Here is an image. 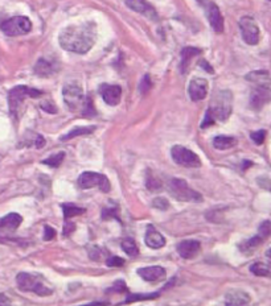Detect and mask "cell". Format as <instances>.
Wrapping results in <instances>:
<instances>
[{"instance_id":"cell-37","label":"cell","mask_w":271,"mask_h":306,"mask_svg":"<svg viewBox=\"0 0 271 306\" xmlns=\"http://www.w3.org/2000/svg\"><path fill=\"white\" fill-rule=\"evenodd\" d=\"M106 264L109 267H123L125 265V260L119 256H113L107 259Z\"/></svg>"},{"instance_id":"cell-32","label":"cell","mask_w":271,"mask_h":306,"mask_svg":"<svg viewBox=\"0 0 271 306\" xmlns=\"http://www.w3.org/2000/svg\"><path fill=\"white\" fill-rule=\"evenodd\" d=\"M262 243V236H254V238H251L250 240H247V242H245L241 246V249L242 251H245V249H249L250 252L253 251V249H255V247H258Z\"/></svg>"},{"instance_id":"cell-27","label":"cell","mask_w":271,"mask_h":306,"mask_svg":"<svg viewBox=\"0 0 271 306\" xmlns=\"http://www.w3.org/2000/svg\"><path fill=\"white\" fill-rule=\"evenodd\" d=\"M62 211H64L65 219H69V218L77 217V215L83 214L85 213V209H81V207L71 205V203H64V205H62Z\"/></svg>"},{"instance_id":"cell-14","label":"cell","mask_w":271,"mask_h":306,"mask_svg":"<svg viewBox=\"0 0 271 306\" xmlns=\"http://www.w3.org/2000/svg\"><path fill=\"white\" fill-rule=\"evenodd\" d=\"M126 6L132 11L144 15L151 20H157V14L155 8L147 0H126Z\"/></svg>"},{"instance_id":"cell-30","label":"cell","mask_w":271,"mask_h":306,"mask_svg":"<svg viewBox=\"0 0 271 306\" xmlns=\"http://www.w3.org/2000/svg\"><path fill=\"white\" fill-rule=\"evenodd\" d=\"M64 159H65V153L58 152V153H56V155H53V156H50L49 159H47V160H44L43 164L49 165V167H52V168H57V167H60L61 163L64 161Z\"/></svg>"},{"instance_id":"cell-41","label":"cell","mask_w":271,"mask_h":306,"mask_svg":"<svg viewBox=\"0 0 271 306\" xmlns=\"http://www.w3.org/2000/svg\"><path fill=\"white\" fill-rule=\"evenodd\" d=\"M101 215H102V219H107V218H113V217L118 219V215H117V209H115V210H113V209H105Z\"/></svg>"},{"instance_id":"cell-31","label":"cell","mask_w":271,"mask_h":306,"mask_svg":"<svg viewBox=\"0 0 271 306\" xmlns=\"http://www.w3.org/2000/svg\"><path fill=\"white\" fill-rule=\"evenodd\" d=\"M159 297V293H152V294H129L126 298V303L136 302V301H144V299H153Z\"/></svg>"},{"instance_id":"cell-40","label":"cell","mask_w":271,"mask_h":306,"mask_svg":"<svg viewBox=\"0 0 271 306\" xmlns=\"http://www.w3.org/2000/svg\"><path fill=\"white\" fill-rule=\"evenodd\" d=\"M54 236H56V231H54V228L50 227V226H45V227H44V240H45V242H48V240H52Z\"/></svg>"},{"instance_id":"cell-21","label":"cell","mask_w":271,"mask_h":306,"mask_svg":"<svg viewBox=\"0 0 271 306\" xmlns=\"http://www.w3.org/2000/svg\"><path fill=\"white\" fill-rule=\"evenodd\" d=\"M246 79L250 82L257 83V85L262 86H270V73L266 70H258L251 71L246 75Z\"/></svg>"},{"instance_id":"cell-8","label":"cell","mask_w":271,"mask_h":306,"mask_svg":"<svg viewBox=\"0 0 271 306\" xmlns=\"http://www.w3.org/2000/svg\"><path fill=\"white\" fill-rule=\"evenodd\" d=\"M78 186L81 189H92L98 186L104 193H109L111 189L109 178L96 172H83L78 178Z\"/></svg>"},{"instance_id":"cell-39","label":"cell","mask_w":271,"mask_h":306,"mask_svg":"<svg viewBox=\"0 0 271 306\" xmlns=\"http://www.w3.org/2000/svg\"><path fill=\"white\" fill-rule=\"evenodd\" d=\"M126 290V284L122 280H118V281L115 282L111 288L107 289V292H117V293H122Z\"/></svg>"},{"instance_id":"cell-5","label":"cell","mask_w":271,"mask_h":306,"mask_svg":"<svg viewBox=\"0 0 271 306\" xmlns=\"http://www.w3.org/2000/svg\"><path fill=\"white\" fill-rule=\"evenodd\" d=\"M41 94L43 93L39 91V90L31 89V87H27V86H16V87H14L10 91V95H8V103H10L11 114L16 116L25 98H37Z\"/></svg>"},{"instance_id":"cell-35","label":"cell","mask_w":271,"mask_h":306,"mask_svg":"<svg viewBox=\"0 0 271 306\" xmlns=\"http://www.w3.org/2000/svg\"><path fill=\"white\" fill-rule=\"evenodd\" d=\"M153 207H156V209H160V210H167L168 207H169V202H168L165 198H161V197H157V198H155L152 202Z\"/></svg>"},{"instance_id":"cell-19","label":"cell","mask_w":271,"mask_h":306,"mask_svg":"<svg viewBox=\"0 0 271 306\" xmlns=\"http://www.w3.org/2000/svg\"><path fill=\"white\" fill-rule=\"evenodd\" d=\"M146 244L152 249H159L165 246V238L155 230L153 226H148L146 232Z\"/></svg>"},{"instance_id":"cell-23","label":"cell","mask_w":271,"mask_h":306,"mask_svg":"<svg viewBox=\"0 0 271 306\" xmlns=\"http://www.w3.org/2000/svg\"><path fill=\"white\" fill-rule=\"evenodd\" d=\"M200 53H201L200 49H197V48H193V47H187L182 50V71L183 73H186L187 71L191 60H192L193 57L199 56Z\"/></svg>"},{"instance_id":"cell-1","label":"cell","mask_w":271,"mask_h":306,"mask_svg":"<svg viewBox=\"0 0 271 306\" xmlns=\"http://www.w3.org/2000/svg\"><path fill=\"white\" fill-rule=\"evenodd\" d=\"M97 40V27L94 23L70 25L60 33L58 41L61 48L77 54L87 53L94 47Z\"/></svg>"},{"instance_id":"cell-3","label":"cell","mask_w":271,"mask_h":306,"mask_svg":"<svg viewBox=\"0 0 271 306\" xmlns=\"http://www.w3.org/2000/svg\"><path fill=\"white\" fill-rule=\"evenodd\" d=\"M16 284H18V288L23 292H33L36 294L43 295V297L50 295L53 293V290L48 288L37 274L22 272L16 276Z\"/></svg>"},{"instance_id":"cell-45","label":"cell","mask_w":271,"mask_h":306,"mask_svg":"<svg viewBox=\"0 0 271 306\" xmlns=\"http://www.w3.org/2000/svg\"><path fill=\"white\" fill-rule=\"evenodd\" d=\"M7 305H11V301H10V298H8L7 295L0 293V306H7Z\"/></svg>"},{"instance_id":"cell-46","label":"cell","mask_w":271,"mask_h":306,"mask_svg":"<svg viewBox=\"0 0 271 306\" xmlns=\"http://www.w3.org/2000/svg\"><path fill=\"white\" fill-rule=\"evenodd\" d=\"M44 145H45V140H44L43 136L39 135V136H37V137H36L35 146H36V148H43Z\"/></svg>"},{"instance_id":"cell-22","label":"cell","mask_w":271,"mask_h":306,"mask_svg":"<svg viewBox=\"0 0 271 306\" xmlns=\"http://www.w3.org/2000/svg\"><path fill=\"white\" fill-rule=\"evenodd\" d=\"M237 139L232 136H216L213 139V146L218 150H225L236 146Z\"/></svg>"},{"instance_id":"cell-20","label":"cell","mask_w":271,"mask_h":306,"mask_svg":"<svg viewBox=\"0 0 271 306\" xmlns=\"http://www.w3.org/2000/svg\"><path fill=\"white\" fill-rule=\"evenodd\" d=\"M23 218L16 213H11L0 219V231H15L22 224Z\"/></svg>"},{"instance_id":"cell-28","label":"cell","mask_w":271,"mask_h":306,"mask_svg":"<svg viewBox=\"0 0 271 306\" xmlns=\"http://www.w3.org/2000/svg\"><path fill=\"white\" fill-rule=\"evenodd\" d=\"M250 271H251V273L255 274V276H260V277H267V276H270V267L264 263H254L253 265L250 267Z\"/></svg>"},{"instance_id":"cell-4","label":"cell","mask_w":271,"mask_h":306,"mask_svg":"<svg viewBox=\"0 0 271 306\" xmlns=\"http://www.w3.org/2000/svg\"><path fill=\"white\" fill-rule=\"evenodd\" d=\"M168 190L172 194V197H175L176 200L182 201V202H201L203 197L200 193H197L196 190L189 188L184 180L180 178H172L168 182Z\"/></svg>"},{"instance_id":"cell-11","label":"cell","mask_w":271,"mask_h":306,"mask_svg":"<svg viewBox=\"0 0 271 306\" xmlns=\"http://www.w3.org/2000/svg\"><path fill=\"white\" fill-rule=\"evenodd\" d=\"M100 93L104 98L105 103L109 106H117L121 102L122 98V87L118 85H104L100 86Z\"/></svg>"},{"instance_id":"cell-44","label":"cell","mask_w":271,"mask_h":306,"mask_svg":"<svg viewBox=\"0 0 271 306\" xmlns=\"http://www.w3.org/2000/svg\"><path fill=\"white\" fill-rule=\"evenodd\" d=\"M41 107H43L44 110L47 111V112H52V114H56L57 112V110H56V107L53 106V104L49 102V106H48V103H43L41 104Z\"/></svg>"},{"instance_id":"cell-2","label":"cell","mask_w":271,"mask_h":306,"mask_svg":"<svg viewBox=\"0 0 271 306\" xmlns=\"http://www.w3.org/2000/svg\"><path fill=\"white\" fill-rule=\"evenodd\" d=\"M233 110V95L228 90H222L214 94L211 107L207 110L205 119L201 123V128H208L214 121H225L232 115Z\"/></svg>"},{"instance_id":"cell-47","label":"cell","mask_w":271,"mask_h":306,"mask_svg":"<svg viewBox=\"0 0 271 306\" xmlns=\"http://www.w3.org/2000/svg\"><path fill=\"white\" fill-rule=\"evenodd\" d=\"M201 66H203L204 69L207 71H209V73H213V69H212V66L209 64H207L205 61H201Z\"/></svg>"},{"instance_id":"cell-6","label":"cell","mask_w":271,"mask_h":306,"mask_svg":"<svg viewBox=\"0 0 271 306\" xmlns=\"http://www.w3.org/2000/svg\"><path fill=\"white\" fill-rule=\"evenodd\" d=\"M0 28L7 36H23L31 32L32 23L25 16H15L2 23Z\"/></svg>"},{"instance_id":"cell-13","label":"cell","mask_w":271,"mask_h":306,"mask_svg":"<svg viewBox=\"0 0 271 306\" xmlns=\"http://www.w3.org/2000/svg\"><path fill=\"white\" fill-rule=\"evenodd\" d=\"M188 93L193 102L203 100L208 94V81L204 78H193L189 82Z\"/></svg>"},{"instance_id":"cell-12","label":"cell","mask_w":271,"mask_h":306,"mask_svg":"<svg viewBox=\"0 0 271 306\" xmlns=\"http://www.w3.org/2000/svg\"><path fill=\"white\" fill-rule=\"evenodd\" d=\"M268 100H270V86L257 85L250 95V106L254 110H259L264 104L268 103Z\"/></svg>"},{"instance_id":"cell-18","label":"cell","mask_w":271,"mask_h":306,"mask_svg":"<svg viewBox=\"0 0 271 306\" xmlns=\"http://www.w3.org/2000/svg\"><path fill=\"white\" fill-rule=\"evenodd\" d=\"M201 244L197 240H184L177 246V252L183 259H193L200 252Z\"/></svg>"},{"instance_id":"cell-43","label":"cell","mask_w":271,"mask_h":306,"mask_svg":"<svg viewBox=\"0 0 271 306\" xmlns=\"http://www.w3.org/2000/svg\"><path fill=\"white\" fill-rule=\"evenodd\" d=\"M74 230H75V224L70 223V222H68V219H66V222H65L64 224V235L69 236L71 232L74 231Z\"/></svg>"},{"instance_id":"cell-10","label":"cell","mask_w":271,"mask_h":306,"mask_svg":"<svg viewBox=\"0 0 271 306\" xmlns=\"http://www.w3.org/2000/svg\"><path fill=\"white\" fill-rule=\"evenodd\" d=\"M62 96H64V102L65 104H66V107L71 111L81 108V106H82L83 103V99H85V98H83L82 89H81L78 85H74V83L64 86Z\"/></svg>"},{"instance_id":"cell-36","label":"cell","mask_w":271,"mask_h":306,"mask_svg":"<svg viewBox=\"0 0 271 306\" xmlns=\"http://www.w3.org/2000/svg\"><path fill=\"white\" fill-rule=\"evenodd\" d=\"M160 182L148 176V178H147V189L151 190V192H157V190H160Z\"/></svg>"},{"instance_id":"cell-16","label":"cell","mask_w":271,"mask_h":306,"mask_svg":"<svg viewBox=\"0 0 271 306\" xmlns=\"http://www.w3.org/2000/svg\"><path fill=\"white\" fill-rule=\"evenodd\" d=\"M138 274L143 280L146 281H160V280H164L165 278V269L163 267H159V265H153V267H146V268H140L138 269Z\"/></svg>"},{"instance_id":"cell-17","label":"cell","mask_w":271,"mask_h":306,"mask_svg":"<svg viewBox=\"0 0 271 306\" xmlns=\"http://www.w3.org/2000/svg\"><path fill=\"white\" fill-rule=\"evenodd\" d=\"M251 302V298L246 292L238 290V289H232L225 294V303L230 306H242L249 305Z\"/></svg>"},{"instance_id":"cell-34","label":"cell","mask_w":271,"mask_h":306,"mask_svg":"<svg viewBox=\"0 0 271 306\" xmlns=\"http://www.w3.org/2000/svg\"><path fill=\"white\" fill-rule=\"evenodd\" d=\"M151 86H152V82H151L150 79V75L146 74L144 77H143L142 82H140L139 86V90H140V94H146L148 90L151 89Z\"/></svg>"},{"instance_id":"cell-38","label":"cell","mask_w":271,"mask_h":306,"mask_svg":"<svg viewBox=\"0 0 271 306\" xmlns=\"http://www.w3.org/2000/svg\"><path fill=\"white\" fill-rule=\"evenodd\" d=\"M259 232L262 238H268L271 232V223L270 221H264L263 223L259 226Z\"/></svg>"},{"instance_id":"cell-7","label":"cell","mask_w":271,"mask_h":306,"mask_svg":"<svg viewBox=\"0 0 271 306\" xmlns=\"http://www.w3.org/2000/svg\"><path fill=\"white\" fill-rule=\"evenodd\" d=\"M172 160L175 161L176 164L180 167L186 168H199L201 167L200 157L197 156L196 153L192 152L191 149L182 145L172 146L171 149Z\"/></svg>"},{"instance_id":"cell-9","label":"cell","mask_w":271,"mask_h":306,"mask_svg":"<svg viewBox=\"0 0 271 306\" xmlns=\"http://www.w3.org/2000/svg\"><path fill=\"white\" fill-rule=\"evenodd\" d=\"M239 29L242 33L243 41L249 45H257L259 43V28L257 23L250 16H243L239 20Z\"/></svg>"},{"instance_id":"cell-24","label":"cell","mask_w":271,"mask_h":306,"mask_svg":"<svg viewBox=\"0 0 271 306\" xmlns=\"http://www.w3.org/2000/svg\"><path fill=\"white\" fill-rule=\"evenodd\" d=\"M54 71H56V69L52 65V62L44 60V58H41L35 66V73L40 77H49L50 74H53Z\"/></svg>"},{"instance_id":"cell-15","label":"cell","mask_w":271,"mask_h":306,"mask_svg":"<svg viewBox=\"0 0 271 306\" xmlns=\"http://www.w3.org/2000/svg\"><path fill=\"white\" fill-rule=\"evenodd\" d=\"M207 11V16L209 19V23H211L212 28L216 33H222L224 32V18H222L221 12L218 10V7L213 2H211V4L205 8Z\"/></svg>"},{"instance_id":"cell-29","label":"cell","mask_w":271,"mask_h":306,"mask_svg":"<svg viewBox=\"0 0 271 306\" xmlns=\"http://www.w3.org/2000/svg\"><path fill=\"white\" fill-rule=\"evenodd\" d=\"M81 114H82L83 116H89V118L97 114L96 108H94L93 99H92L90 96H87V98L83 99V103L82 106H81Z\"/></svg>"},{"instance_id":"cell-33","label":"cell","mask_w":271,"mask_h":306,"mask_svg":"<svg viewBox=\"0 0 271 306\" xmlns=\"http://www.w3.org/2000/svg\"><path fill=\"white\" fill-rule=\"evenodd\" d=\"M250 137H251V140H253L257 145H260V144H263L264 139H266V131L262 129V131L253 132V133H250Z\"/></svg>"},{"instance_id":"cell-25","label":"cell","mask_w":271,"mask_h":306,"mask_svg":"<svg viewBox=\"0 0 271 306\" xmlns=\"http://www.w3.org/2000/svg\"><path fill=\"white\" fill-rule=\"evenodd\" d=\"M97 129L96 125H87V127H78V128H74L71 129L69 133H66L65 136H62L61 137V140L62 141H65V140H69V139H73V137H75V136H82V135H89V133H92V132H94Z\"/></svg>"},{"instance_id":"cell-48","label":"cell","mask_w":271,"mask_h":306,"mask_svg":"<svg viewBox=\"0 0 271 306\" xmlns=\"http://www.w3.org/2000/svg\"><path fill=\"white\" fill-rule=\"evenodd\" d=\"M197 2H199V4H200L201 7L207 8L208 6H209V4H211L212 0H197Z\"/></svg>"},{"instance_id":"cell-42","label":"cell","mask_w":271,"mask_h":306,"mask_svg":"<svg viewBox=\"0 0 271 306\" xmlns=\"http://www.w3.org/2000/svg\"><path fill=\"white\" fill-rule=\"evenodd\" d=\"M101 255H104V251L100 248V247H93L90 249V257L94 260H100Z\"/></svg>"},{"instance_id":"cell-26","label":"cell","mask_w":271,"mask_h":306,"mask_svg":"<svg viewBox=\"0 0 271 306\" xmlns=\"http://www.w3.org/2000/svg\"><path fill=\"white\" fill-rule=\"evenodd\" d=\"M121 247H122V249H123V252L127 253L130 257L138 256V253H139V249H138L136 243L134 242L131 238H126L125 240L122 242Z\"/></svg>"}]
</instances>
